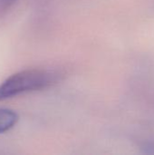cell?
<instances>
[{
    "label": "cell",
    "instance_id": "1",
    "mask_svg": "<svg viewBox=\"0 0 154 155\" xmlns=\"http://www.w3.org/2000/svg\"><path fill=\"white\" fill-rule=\"evenodd\" d=\"M60 73L48 69H29L16 73L0 84V101L18 94L41 90L54 84Z\"/></svg>",
    "mask_w": 154,
    "mask_h": 155
},
{
    "label": "cell",
    "instance_id": "2",
    "mask_svg": "<svg viewBox=\"0 0 154 155\" xmlns=\"http://www.w3.org/2000/svg\"><path fill=\"white\" fill-rule=\"evenodd\" d=\"M18 121V114L10 109L0 108V134L13 128Z\"/></svg>",
    "mask_w": 154,
    "mask_h": 155
},
{
    "label": "cell",
    "instance_id": "3",
    "mask_svg": "<svg viewBox=\"0 0 154 155\" xmlns=\"http://www.w3.org/2000/svg\"><path fill=\"white\" fill-rule=\"evenodd\" d=\"M16 0H0V5L2 8H7L13 5Z\"/></svg>",
    "mask_w": 154,
    "mask_h": 155
}]
</instances>
